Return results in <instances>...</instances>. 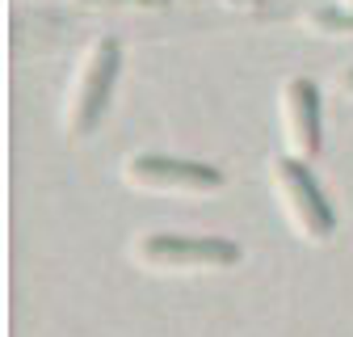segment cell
Returning a JSON list of instances; mask_svg holds the SVG:
<instances>
[{"mask_svg":"<svg viewBox=\"0 0 353 337\" xmlns=\"http://www.w3.org/2000/svg\"><path fill=\"white\" fill-rule=\"evenodd\" d=\"M118 42L114 38H97L93 47L84 51L72 84H68V102H63V131L68 139H84L97 131V122L110 110V93H114V80H118Z\"/></svg>","mask_w":353,"mask_h":337,"instance_id":"1","label":"cell"},{"mask_svg":"<svg viewBox=\"0 0 353 337\" xmlns=\"http://www.w3.org/2000/svg\"><path fill=\"white\" fill-rule=\"evenodd\" d=\"M130 258L152 274H194V270H228L240 266V244L223 236H181V232H148L130 244Z\"/></svg>","mask_w":353,"mask_h":337,"instance_id":"2","label":"cell"},{"mask_svg":"<svg viewBox=\"0 0 353 337\" xmlns=\"http://www.w3.org/2000/svg\"><path fill=\"white\" fill-rule=\"evenodd\" d=\"M270 182H274V198H278V206H282V215L290 220L294 236L312 240V244H324V240L336 232L332 206H328V198L320 194L316 177L303 168L299 156H274Z\"/></svg>","mask_w":353,"mask_h":337,"instance_id":"3","label":"cell"},{"mask_svg":"<svg viewBox=\"0 0 353 337\" xmlns=\"http://www.w3.org/2000/svg\"><path fill=\"white\" fill-rule=\"evenodd\" d=\"M122 182L135 190H152V194H210L223 186V173L214 164L143 152V156L122 160Z\"/></svg>","mask_w":353,"mask_h":337,"instance_id":"4","label":"cell"},{"mask_svg":"<svg viewBox=\"0 0 353 337\" xmlns=\"http://www.w3.org/2000/svg\"><path fill=\"white\" fill-rule=\"evenodd\" d=\"M282 135L299 160H312L320 152V93L312 80L294 76L282 84Z\"/></svg>","mask_w":353,"mask_h":337,"instance_id":"5","label":"cell"},{"mask_svg":"<svg viewBox=\"0 0 353 337\" xmlns=\"http://www.w3.org/2000/svg\"><path fill=\"white\" fill-rule=\"evenodd\" d=\"M312 26L324 30V34H353V9H345V13H316Z\"/></svg>","mask_w":353,"mask_h":337,"instance_id":"6","label":"cell"},{"mask_svg":"<svg viewBox=\"0 0 353 337\" xmlns=\"http://www.w3.org/2000/svg\"><path fill=\"white\" fill-rule=\"evenodd\" d=\"M341 93H345V97H353V72H345V76H341Z\"/></svg>","mask_w":353,"mask_h":337,"instance_id":"7","label":"cell"},{"mask_svg":"<svg viewBox=\"0 0 353 337\" xmlns=\"http://www.w3.org/2000/svg\"><path fill=\"white\" fill-rule=\"evenodd\" d=\"M345 9H353V0H345Z\"/></svg>","mask_w":353,"mask_h":337,"instance_id":"8","label":"cell"}]
</instances>
